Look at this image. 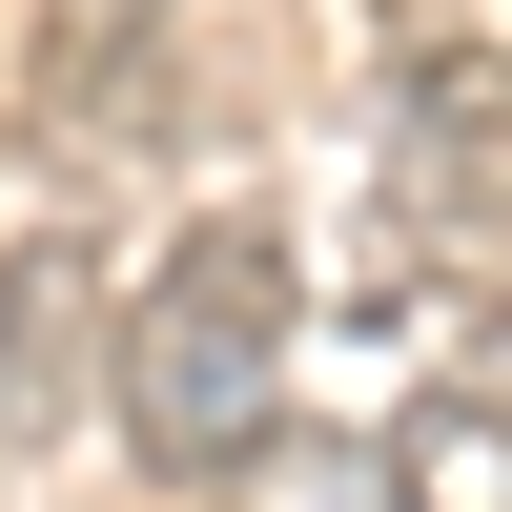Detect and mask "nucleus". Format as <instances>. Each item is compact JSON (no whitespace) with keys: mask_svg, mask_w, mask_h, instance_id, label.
Wrapping results in <instances>:
<instances>
[{"mask_svg":"<svg viewBox=\"0 0 512 512\" xmlns=\"http://www.w3.org/2000/svg\"><path fill=\"white\" fill-rule=\"evenodd\" d=\"M103 410H123V472H164V492L267 472V431H287V226L267 205H205V226L144 246Z\"/></svg>","mask_w":512,"mask_h":512,"instance_id":"f257e3e1","label":"nucleus"},{"mask_svg":"<svg viewBox=\"0 0 512 512\" xmlns=\"http://www.w3.org/2000/svg\"><path fill=\"white\" fill-rule=\"evenodd\" d=\"M41 21H103V41H164V0H41Z\"/></svg>","mask_w":512,"mask_h":512,"instance_id":"f03ea898","label":"nucleus"},{"mask_svg":"<svg viewBox=\"0 0 512 512\" xmlns=\"http://www.w3.org/2000/svg\"><path fill=\"white\" fill-rule=\"evenodd\" d=\"M472 390H492V410H512V308H492V328H472Z\"/></svg>","mask_w":512,"mask_h":512,"instance_id":"7ed1b4c3","label":"nucleus"}]
</instances>
